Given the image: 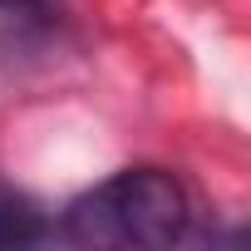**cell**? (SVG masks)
I'll list each match as a JSON object with an SVG mask.
<instances>
[{
	"label": "cell",
	"mask_w": 251,
	"mask_h": 251,
	"mask_svg": "<svg viewBox=\"0 0 251 251\" xmlns=\"http://www.w3.org/2000/svg\"><path fill=\"white\" fill-rule=\"evenodd\" d=\"M25 5H35V0H0V10H25Z\"/></svg>",
	"instance_id": "3957f363"
},
{
	"label": "cell",
	"mask_w": 251,
	"mask_h": 251,
	"mask_svg": "<svg viewBox=\"0 0 251 251\" xmlns=\"http://www.w3.org/2000/svg\"><path fill=\"white\" fill-rule=\"evenodd\" d=\"M45 236H50V226L35 212V202L0 182V246H30V241H45Z\"/></svg>",
	"instance_id": "7a4b0ae2"
},
{
	"label": "cell",
	"mask_w": 251,
	"mask_h": 251,
	"mask_svg": "<svg viewBox=\"0 0 251 251\" xmlns=\"http://www.w3.org/2000/svg\"><path fill=\"white\" fill-rule=\"evenodd\" d=\"M187 217V192L173 173L128 168L64 212V236L79 246H173Z\"/></svg>",
	"instance_id": "6da1fadb"
}]
</instances>
